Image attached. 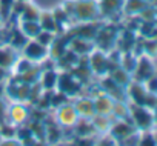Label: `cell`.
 I'll list each match as a JSON object with an SVG mask.
<instances>
[{"label":"cell","mask_w":157,"mask_h":146,"mask_svg":"<svg viewBox=\"0 0 157 146\" xmlns=\"http://www.w3.org/2000/svg\"><path fill=\"white\" fill-rule=\"evenodd\" d=\"M75 2V0H74ZM100 17L97 0H77L74 5V19L78 22H96Z\"/></svg>","instance_id":"cell-1"},{"label":"cell","mask_w":157,"mask_h":146,"mask_svg":"<svg viewBox=\"0 0 157 146\" xmlns=\"http://www.w3.org/2000/svg\"><path fill=\"white\" fill-rule=\"evenodd\" d=\"M129 117H131L132 125L140 131H151L154 125L152 112L146 106H142V105L134 103V106H129Z\"/></svg>","instance_id":"cell-2"},{"label":"cell","mask_w":157,"mask_h":146,"mask_svg":"<svg viewBox=\"0 0 157 146\" xmlns=\"http://www.w3.org/2000/svg\"><path fill=\"white\" fill-rule=\"evenodd\" d=\"M88 63L90 68L93 71V74L97 76H106L109 72V60H108V54L99 48H94L90 54H88Z\"/></svg>","instance_id":"cell-3"},{"label":"cell","mask_w":157,"mask_h":146,"mask_svg":"<svg viewBox=\"0 0 157 146\" xmlns=\"http://www.w3.org/2000/svg\"><path fill=\"white\" fill-rule=\"evenodd\" d=\"M23 57H26L28 60H31L33 63H42L49 57V48L43 46L42 43H39L36 39H29L26 42V45L22 49Z\"/></svg>","instance_id":"cell-4"},{"label":"cell","mask_w":157,"mask_h":146,"mask_svg":"<svg viewBox=\"0 0 157 146\" xmlns=\"http://www.w3.org/2000/svg\"><path fill=\"white\" fill-rule=\"evenodd\" d=\"M60 92H65L68 97L78 94V91L82 89V83L78 82L71 71H65L62 69V72H59L57 77V86H56Z\"/></svg>","instance_id":"cell-5"},{"label":"cell","mask_w":157,"mask_h":146,"mask_svg":"<svg viewBox=\"0 0 157 146\" xmlns=\"http://www.w3.org/2000/svg\"><path fill=\"white\" fill-rule=\"evenodd\" d=\"M78 120V114L74 108V105L71 102H66L63 105H60L56 111V122L65 128V129H69L75 125V122Z\"/></svg>","instance_id":"cell-6"},{"label":"cell","mask_w":157,"mask_h":146,"mask_svg":"<svg viewBox=\"0 0 157 146\" xmlns=\"http://www.w3.org/2000/svg\"><path fill=\"white\" fill-rule=\"evenodd\" d=\"M134 132H137V128L132 125V122L128 123V118H116V122H113L109 128V134L116 141H122Z\"/></svg>","instance_id":"cell-7"},{"label":"cell","mask_w":157,"mask_h":146,"mask_svg":"<svg viewBox=\"0 0 157 146\" xmlns=\"http://www.w3.org/2000/svg\"><path fill=\"white\" fill-rule=\"evenodd\" d=\"M28 118H29V111L26 105H23L22 102H13V105H8V112H6L8 122L19 126V125L26 123Z\"/></svg>","instance_id":"cell-8"},{"label":"cell","mask_w":157,"mask_h":146,"mask_svg":"<svg viewBox=\"0 0 157 146\" xmlns=\"http://www.w3.org/2000/svg\"><path fill=\"white\" fill-rule=\"evenodd\" d=\"M134 74V80L136 82H145L148 80L152 74H154V69H152V63L149 62L148 57L142 55L140 58H137V63H136V68L132 71Z\"/></svg>","instance_id":"cell-9"},{"label":"cell","mask_w":157,"mask_h":146,"mask_svg":"<svg viewBox=\"0 0 157 146\" xmlns=\"http://www.w3.org/2000/svg\"><path fill=\"white\" fill-rule=\"evenodd\" d=\"M68 48L71 51H74L77 55H88L96 46L93 45V40H86V39H82V37L71 36L69 37Z\"/></svg>","instance_id":"cell-10"},{"label":"cell","mask_w":157,"mask_h":146,"mask_svg":"<svg viewBox=\"0 0 157 146\" xmlns=\"http://www.w3.org/2000/svg\"><path fill=\"white\" fill-rule=\"evenodd\" d=\"M78 117H82V118H91L96 111H94V100L91 97H78L72 102Z\"/></svg>","instance_id":"cell-11"},{"label":"cell","mask_w":157,"mask_h":146,"mask_svg":"<svg viewBox=\"0 0 157 146\" xmlns=\"http://www.w3.org/2000/svg\"><path fill=\"white\" fill-rule=\"evenodd\" d=\"M74 129V135L78 137V138H91L96 135V131H94V126L91 123L90 118H82L78 117V120L75 122V125L72 126Z\"/></svg>","instance_id":"cell-12"},{"label":"cell","mask_w":157,"mask_h":146,"mask_svg":"<svg viewBox=\"0 0 157 146\" xmlns=\"http://www.w3.org/2000/svg\"><path fill=\"white\" fill-rule=\"evenodd\" d=\"M94 100V111L96 114H103V115H111L113 112V106H114V99H111L105 91H102V94Z\"/></svg>","instance_id":"cell-13"},{"label":"cell","mask_w":157,"mask_h":146,"mask_svg":"<svg viewBox=\"0 0 157 146\" xmlns=\"http://www.w3.org/2000/svg\"><path fill=\"white\" fill-rule=\"evenodd\" d=\"M17 58H19L17 51L13 46H10L8 43H0V66L11 69Z\"/></svg>","instance_id":"cell-14"},{"label":"cell","mask_w":157,"mask_h":146,"mask_svg":"<svg viewBox=\"0 0 157 146\" xmlns=\"http://www.w3.org/2000/svg\"><path fill=\"white\" fill-rule=\"evenodd\" d=\"M57 77H59V72L54 71L52 68H49V69H42L39 83L42 85V88H43L45 91H54L56 86H57Z\"/></svg>","instance_id":"cell-15"},{"label":"cell","mask_w":157,"mask_h":146,"mask_svg":"<svg viewBox=\"0 0 157 146\" xmlns=\"http://www.w3.org/2000/svg\"><path fill=\"white\" fill-rule=\"evenodd\" d=\"M90 120H91V123H93V126H94L96 134H105V132H109V128H111V123H113V120L109 118V115L94 114Z\"/></svg>","instance_id":"cell-16"},{"label":"cell","mask_w":157,"mask_h":146,"mask_svg":"<svg viewBox=\"0 0 157 146\" xmlns=\"http://www.w3.org/2000/svg\"><path fill=\"white\" fill-rule=\"evenodd\" d=\"M97 2H99L100 16H113L117 11H120L123 6V0H97Z\"/></svg>","instance_id":"cell-17"},{"label":"cell","mask_w":157,"mask_h":146,"mask_svg":"<svg viewBox=\"0 0 157 146\" xmlns=\"http://www.w3.org/2000/svg\"><path fill=\"white\" fill-rule=\"evenodd\" d=\"M39 25H40V28L43 31H49V32H54V34L59 32V25H57V22H56L51 11H42L40 13Z\"/></svg>","instance_id":"cell-18"},{"label":"cell","mask_w":157,"mask_h":146,"mask_svg":"<svg viewBox=\"0 0 157 146\" xmlns=\"http://www.w3.org/2000/svg\"><path fill=\"white\" fill-rule=\"evenodd\" d=\"M108 74H109V77H111L119 86H122V88L128 86L129 82H131V79H129V72H128L126 69H123L120 65L116 66V68H113V69L108 72Z\"/></svg>","instance_id":"cell-19"},{"label":"cell","mask_w":157,"mask_h":146,"mask_svg":"<svg viewBox=\"0 0 157 146\" xmlns=\"http://www.w3.org/2000/svg\"><path fill=\"white\" fill-rule=\"evenodd\" d=\"M40 8L34 3H26L25 9L22 11V14L19 16V22H39L40 17Z\"/></svg>","instance_id":"cell-20"},{"label":"cell","mask_w":157,"mask_h":146,"mask_svg":"<svg viewBox=\"0 0 157 146\" xmlns=\"http://www.w3.org/2000/svg\"><path fill=\"white\" fill-rule=\"evenodd\" d=\"M28 40H29V39H28L26 36H23V32H22L19 28H16V29L10 34V39L6 40V43H8L10 46H13L16 51H20V49H23V46L26 45Z\"/></svg>","instance_id":"cell-21"},{"label":"cell","mask_w":157,"mask_h":146,"mask_svg":"<svg viewBox=\"0 0 157 146\" xmlns=\"http://www.w3.org/2000/svg\"><path fill=\"white\" fill-rule=\"evenodd\" d=\"M145 8H146V2H143V0H123V6H122V9L131 16L140 14Z\"/></svg>","instance_id":"cell-22"},{"label":"cell","mask_w":157,"mask_h":146,"mask_svg":"<svg viewBox=\"0 0 157 146\" xmlns=\"http://www.w3.org/2000/svg\"><path fill=\"white\" fill-rule=\"evenodd\" d=\"M20 25V31L23 32V36H26L28 39H36L37 34L42 31L39 22H19Z\"/></svg>","instance_id":"cell-23"},{"label":"cell","mask_w":157,"mask_h":146,"mask_svg":"<svg viewBox=\"0 0 157 146\" xmlns=\"http://www.w3.org/2000/svg\"><path fill=\"white\" fill-rule=\"evenodd\" d=\"M56 36H57V34H54V32H49V31H43V29H42V31L37 34L36 40H37L39 43H42L43 46L49 48V46L52 45V42H54Z\"/></svg>","instance_id":"cell-24"},{"label":"cell","mask_w":157,"mask_h":146,"mask_svg":"<svg viewBox=\"0 0 157 146\" xmlns=\"http://www.w3.org/2000/svg\"><path fill=\"white\" fill-rule=\"evenodd\" d=\"M14 2L16 0H0V16H2L5 20L10 19L13 6H14Z\"/></svg>","instance_id":"cell-25"},{"label":"cell","mask_w":157,"mask_h":146,"mask_svg":"<svg viewBox=\"0 0 157 146\" xmlns=\"http://www.w3.org/2000/svg\"><path fill=\"white\" fill-rule=\"evenodd\" d=\"M11 69L10 68H5V66H0V82L2 83H5V82H8L10 79H11Z\"/></svg>","instance_id":"cell-26"},{"label":"cell","mask_w":157,"mask_h":146,"mask_svg":"<svg viewBox=\"0 0 157 146\" xmlns=\"http://www.w3.org/2000/svg\"><path fill=\"white\" fill-rule=\"evenodd\" d=\"M6 112H8V105L0 97V123L6 122Z\"/></svg>","instance_id":"cell-27"},{"label":"cell","mask_w":157,"mask_h":146,"mask_svg":"<svg viewBox=\"0 0 157 146\" xmlns=\"http://www.w3.org/2000/svg\"><path fill=\"white\" fill-rule=\"evenodd\" d=\"M5 92H6V86H5V83L0 82V97H3Z\"/></svg>","instance_id":"cell-28"},{"label":"cell","mask_w":157,"mask_h":146,"mask_svg":"<svg viewBox=\"0 0 157 146\" xmlns=\"http://www.w3.org/2000/svg\"><path fill=\"white\" fill-rule=\"evenodd\" d=\"M19 2H26L28 3V2H31V0H19Z\"/></svg>","instance_id":"cell-29"},{"label":"cell","mask_w":157,"mask_h":146,"mask_svg":"<svg viewBox=\"0 0 157 146\" xmlns=\"http://www.w3.org/2000/svg\"><path fill=\"white\" fill-rule=\"evenodd\" d=\"M2 140H3V138H2V134H0V141H2Z\"/></svg>","instance_id":"cell-30"},{"label":"cell","mask_w":157,"mask_h":146,"mask_svg":"<svg viewBox=\"0 0 157 146\" xmlns=\"http://www.w3.org/2000/svg\"><path fill=\"white\" fill-rule=\"evenodd\" d=\"M143 2H146V3H148V2H149V0H143Z\"/></svg>","instance_id":"cell-31"},{"label":"cell","mask_w":157,"mask_h":146,"mask_svg":"<svg viewBox=\"0 0 157 146\" xmlns=\"http://www.w3.org/2000/svg\"><path fill=\"white\" fill-rule=\"evenodd\" d=\"M75 2H77V0H75Z\"/></svg>","instance_id":"cell-32"}]
</instances>
